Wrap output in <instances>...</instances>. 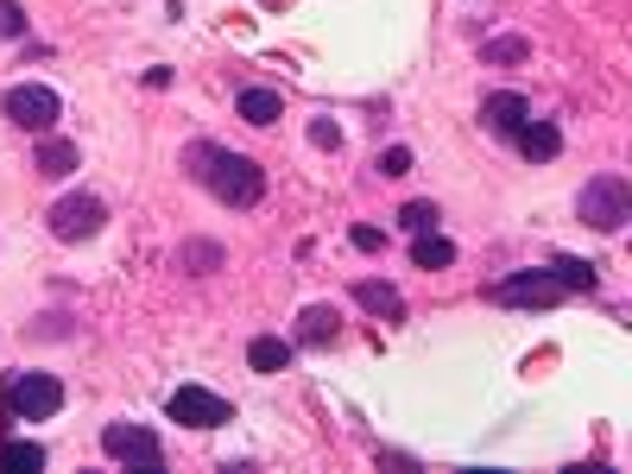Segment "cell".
<instances>
[{
    "instance_id": "cell-1",
    "label": "cell",
    "mask_w": 632,
    "mask_h": 474,
    "mask_svg": "<svg viewBox=\"0 0 632 474\" xmlns=\"http://www.w3.org/2000/svg\"><path fill=\"white\" fill-rule=\"evenodd\" d=\"M190 177L209 184L228 209H247L266 197V172L253 165L247 152H222V146H190Z\"/></svg>"
},
{
    "instance_id": "cell-2",
    "label": "cell",
    "mask_w": 632,
    "mask_h": 474,
    "mask_svg": "<svg viewBox=\"0 0 632 474\" xmlns=\"http://www.w3.org/2000/svg\"><path fill=\"white\" fill-rule=\"evenodd\" d=\"M576 209H581V222H588V228H601V234H620V228L632 222V184H627L620 172H601L595 184H581Z\"/></svg>"
},
{
    "instance_id": "cell-3",
    "label": "cell",
    "mask_w": 632,
    "mask_h": 474,
    "mask_svg": "<svg viewBox=\"0 0 632 474\" xmlns=\"http://www.w3.org/2000/svg\"><path fill=\"white\" fill-rule=\"evenodd\" d=\"M7 418H13V425H38V418H51V411H64V386H57V379L51 374H13L7 379Z\"/></svg>"
},
{
    "instance_id": "cell-4",
    "label": "cell",
    "mask_w": 632,
    "mask_h": 474,
    "mask_svg": "<svg viewBox=\"0 0 632 474\" xmlns=\"http://www.w3.org/2000/svg\"><path fill=\"white\" fill-rule=\"evenodd\" d=\"M165 411H171V425H184V430H222V425H234V405L215 399L209 386H177L171 399H165Z\"/></svg>"
},
{
    "instance_id": "cell-5",
    "label": "cell",
    "mask_w": 632,
    "mask_h": 474,
    "mask_svg": "<svg viewBox=\"0 0 632 474\" xmlns=\"http://www.w3.org/2000/svg\"><path fill=\"white\" fill-rule=\"evenodd\" d=\"M57 114H64V101H57V89H45V82H13V89H7V121L25 126V133H51Z\"/></svg>"
},
{
    "instance_id": "cell-6",
    "label": "cell",
    "mask_w": 632,
    "mask_h": 474,
    "mask_svg": "<svg viewBox=\"0 0 632 474\" xmlns=\"http://www.w3.org/2000/svg\"><path fill=\"white\" fill-rule=\"evenodd\" d=\"M101 450L114 455V462H133V469H165V443H158V437H152L146 425H101Z\"/></svg>"
},
{
    "instance_id": "cell-7",
    "label": "cell",
    "mask_w": 632,
    "mask_h": 474,
    "mask_svg": "<svg viewBox=\"0 0 632 474\" xmlns=\"http://www.w3.org/2000/svg\"><path fill=\"white\" fill-rule=\"evenodd\" d=\"M101 228H108V202L89 197V190H82V197H64L51 209V234H57V241H96Z\"/></svg>"
},
{
    "instance_id": "cell-8",
    "label": "cell",
    "mask_w": 632,
    "mask_h": 474,
    "mask_svg": "<svg viewBox=\"0 0 632 474\" xmlns=\"http://www.w3.org/2000/svg\"><path fill=\"white\" fill-rule=\"evenodd\" d=\"M563 298V285L551 273H512L494 285V304H556Z\"/></svg>"
},
{
    "instance_id": "cell-9",
    "label": "cell",
    "mask_w": 632,
    "mask_h": 474,
    "mask_svg": "<svg viewBox=\"0 0 632 474\" xmlns=\"http://www.w3.org/2000/svg\"><path fill=\"white\" fill-rule=\"evenodd\" d=\"M525 121H531V101L512 96V89H500V96L480 101V126H487V133H500V140H512Z\"/></svg>"
},
{
    "instance_id": "cell-10",
    "label": "cell",
    "mask_w": 632,
    "mask_h": 474,
    "mask_svg": "<svg viewBox=\"0 0 632 474\" xmlns=\"http://www.w3.org/2000/svg\"><path fill=\"white\" fill-rule=\"evenodd\" d=\"M335 335H342V310H335V304H310V310L298 317L303 349H323V342H335Z\"/></svg>"
},
{
    "instance_id": "cell-11",
    "label": "cell",
    "mask_w": 632,
    "mask_h": 474,
    "mask_svg": "<svg viewBox=\"0 0 632 474\" xmlns=\"http://www.w3.org/2000/svg\"><path fill=\"white\" fill-rule=\"evenodd\" d=\"M512 146L525 152L531 165H544V158H556V152H563V133H556L551 121H525L519 133H512Z\"/></svg>"
},
{
    "instance_id": "cell-12",
    "label": "cell",
    "mask_w": 632,
    "mask_h": 474,
    "mask_svg": "<svg viewBox=\"0 0 632 474\" xmlns=\"http://www.w3.org/2000/svg\"><path fill=\"white\" fill-rule=\"evenodd\" d=\"M234 108H241V121H247V126H278L285 96H278V89H241V101H234Z\"/></svg>"
},
{
    "instance_id": "cell-13",
    "label": "cell",
    "mask_w": 632,
    "mask_h": 474,
    "mask_svg": "<svg viewBox=\"0 0 632 474\" xmlns=\"http://www.w3.org/2000/svg\"><path fill=\"white\" fill-rule=\"evenodd\" d=\"M291 342H278V335H253L247 342V367L253 374H285V367H291Z\"/></svg>"
},
{
    "instance_id": "cell-14",
    "label": "cell",
    "mask_w": 632,
    "mask_h": 474,
    "mask_svg": "<svg viewBox=\"0 0 632 474\" xmlns=\"http://www.w3.org/2000/svg\"><path fill=\"white\" fill-rule=\"evenodd\" d=\"M70 172H76V140L38 133V177H70Z\"/></svg>"
},
{
    "instance_id": "cell-15",
    "label": "cell",
    "mask_w": 632,
    "mask_h": 474,
    "mask_svg": "<svg viewBox=\"0 0 632 474\" xmlns=\"http://www.w3.org/2000/svg\"><path fill=\"white\" fill-rule=\"evenodd\" d=\"M354 298L367 304L374 317H392V323H399V317H404V298H399V291H392V285H379V278H361V285H354Z\"/></svg>"
},
{
    "instance_id": "cell-16",
    "label": "cell",
    "mask_w": 632,
    "mask_h": 474,
    "mask_svg": "<svg viewBox=\"0 0 632 474\" xmlns=\"http://www.w3.org/2000/svg\"><path fill=\"white\" fill-rule=\"evenodd\" d=\"M0 469H7V474H38V469H45V450H38V443H25V437H7V443H0Z\"/></svg>"
},
{
    "instance_id": "cell-17",
    "label": "cell",
    "mask_w": 632,
    "mask_h": 474,
    "mask_svg": "<svg viewBox=\"0 0 632 474\" xmlns=\"http://www.w3.org/2000/svg\"><path fill=\"white\" fill-rule=\"evenodd\" d=\"M411 260H418L424 273H443V266H455V247L436 234V228H424V234H418V247H411Z\"/></svg>"
},
{
    "instance_id": "cell-18",
    "label": "cell",
    "mask_w": 632,
    "mask_h": 474,
    "mask_svg": "<svg viewBox=\"0 0 632 474\" xmlns=\"http://www.w3.org/2000/svg\"><path fill=\"white\" fill-rule=\"evenodd\" d=\"M551 278L563 285V291H595V285H601V273H595L588 260H556V266H551Z\"/></svg>"
},
{
    "instance_id": "cell-19",
    "label": "cell",
    "mask_w": 632,
    "mask_h": 474,
    "mask_svg": "<svg viewBox=\"0 0 632 474\" xmlns=\"http://www.w3.org/2000/svg\"><path fill=\"white\" fill-rule=\"evenodd\" d=\"M348 247H354V253H386V228L354 222V228H348Z\"/></svg>"
},
{
    "instance_id": "cell-20",
    "label": "cell",
    "mask_w": 632,
    "mask_h": 474,
    "mask_svg": "<svg viewBox=\"0 0 632 474\" xmlns=\"http://www.w3.org/2000/svg\"><path fill=\"white\" fill-rule=\"evenodd\" d=\"M399 222L411 228V234H424V228H436V202H404Z\"/></svg>"
},
{
    "instance_id": "cell-21",
    "label": "cell",
    "mask_w": 632,
    "mask_h": 474,
    "mask_svg": "<svg viewBox=\"0 0 632 474\" xmlns=\"http://www.w3.org/2000/svg\"><path fill=\"white\" fill-rule=\"evenodd\" d=\"M525 38H494V45H480V57H494V64H519L525 57Z\"/></svg>"
},
{
    "instance_id": "cell-22",
    "label": "cell",
    "mask_w": 632,
    "mask_h": 474,
    "mask_svg": "<svg viewBox=\"0 0 632 474\" xmlns=\"http://www.w3.org/2000/svg\"><path fill=\"white\" fill-rule=\"evenodd\" d=\"M0 38H25V7L20 0H0Z\"/></svg>"
},
{
    "instance_id": "cell-23",
    "label": "cell",
    "mask_w": 632,
    "mask_h": 474,
    "mask_svg": "<svg viewBox=\"0 0 632 474\" xmlns=\"http://www.w3.org/2000/svg\"><path fill=\"white\" fill-rule=\"evenodd\" d=\"M411 172V146H386L379 152V177H404Z\"/></svg>"
},
{
    "instance_id": "cell-24",
    "label": "cell",
    "mask_w": 632,
    "mask_h": 474,
    "mask_svg": "<svg viewBox=\"0 0 632 474\" xmlns=\"http://www.w3.org/2000/svg\"><path fill=\"white\" fill-rule=\"evenodd\" d=\"M310 140H317V146H329V152H335V146H342V126H335V121H317V126H310Z\"/></svg>"
}]
</instances>
